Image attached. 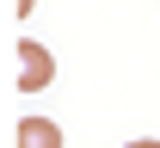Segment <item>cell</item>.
Returning a JSON list of instances; mask_svg holds the SVG:
<instances>
[{
	"mask_svg": "<svg viewBox=\"0 0 160 148\" xmlns=\"http://www.w3.org/2000/svg\"><path fill=\"white\" fill-rule=\"evenodd\" d=\"M49 80H56V56H49L43 43L25 37V43H19V93H43Z\"/></svg>",
	"mask_w": 160,
	"mask_h": 148,
	"instance_id": "cell-1",
	"label": "cell"
},
{
	"mask_svg": "<svg viewBox=\"0 0 160 148\" xmlns=\"http://www.w3.org/2000/svg\"><path fill=\"white\" fill-rule=\"evenodd\" d=\"M129 148H160V142H154V136H142V142H129Z\"/></svg>",
	"mask_w": 160,
	"mask_h": 148,
	"instance_id": "cell-4",
	"label": "cell"
},
{
	"mask_svg": "<svg viewBox=\"0 0 160 148\" xmlns=\"http://www.w3.org/2000/svg\"><path fill=\"white\" fill-rule=\"evenodd\" d=\"M12 142H19V148H62V130L49 124V117H25Z\"/></svg>",
	"mask_w": 160,
	"mask_h": 148,
	"instance_id": "cell-2",
	"label": "cell"
},
{
	"mask_svg": "<svg viewBox=\"0 0 160 148\" xmlns=\"http://www.w3.org/2000/svg\"><path fill=\"white\" fill-rule=\"evenodd\" d=\"M31 6H37V0H12V13H31Z\"/></svg>",
	"mask_w": 160,
	"mask_h": 148,
	"instance_id": "cell-3",
	"label": "cell"
}]
</instances>
